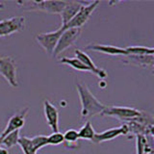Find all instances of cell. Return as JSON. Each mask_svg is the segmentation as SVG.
<instances>
[{
    "instance_id": "1",
    "label": "cell",
    "mask_w": 154,
    "mask_h": 154,
    "mask_svg": "<svg viewBox=\"0 0 154 154\" xmlns=\"http://www.w3.org/2000/svg\"><path fill=\"white\" fill-rule=\"evenodd\" d=\"M76 89L78 91L81 102V118L82 119H88L94 116L101 115L105 109L106 105L93 94L85 83H77Z\"/></svg>"
},
{
    "instance_id": "4",
    "label": "cell",
    "mask_w": 154,
    "mask_h": 154,
    "mask_svg": "<svg viewBox=\"0 0 154 154\" xmlns=\"http://www.w3.org/2000/svg\"><path fill=\"white\" fill-rule=\"evenodd\" d=\"M142 113V111H139L131 107H123V106H106L103 110L101 116L104 117H112L116 118L123 122H129L134 118L138 117Z\"/></svg>"
},
{
    "instance_id": "8",
    "label": "cell",
    "mask_w": 154,
    "mask_h": 154,
    "mask_svg": "<svg viewBox=\"0 0 154 154\" xmlns=\"http://www.w3.org/2000/svg\"><path fill=\"white\" fill-rule=\"evenodd\" d=\"M25 25L24 17H14L0 20V38L7 37L14 33L21 31Z\"/></svg>"
},
{
    "instance_id": "15",
    "label": "cell",
    "mask_w": 154,
    "mask_h": 154,
    "mask_svg": "<svg viewBox=\"0 0 154 154\" xmlns=\"http://www.w3.org/2000/svg\"><path fill=\"white\" fill-rule=\"evenodd\" d=\"M124 64L133 65L141 67H149L153 69L154 66V57L153 55H143V56H124L122 59Z\"/></svg>"
},
{
    "instance_id": "7",
    "label": "cell",
    "mask_w": 154,
    "mask_h": 154,
    "mask_svg": "<svg viewBox=\"0 0 154 154\" xmlns=\"http://www.w3.org/2000/svg\"><path fill=\"white\" fill-rule=\"evenodd\" d=\"M0 74L14 88L18 86L17 77V65L13 58L5 56L0 58Z\"/></svg>"
},
{
    "instance_id": "25",
    "label": "cell",
    "mask_w": 154,
    "mask_h": 154,
    "mask_svg": "<svg viewBox=\"0 0 154 154\" xmlns=\"http://www.w3.org/2000/svg\"><path fill=\"white\" fill-rule=\"evenodd\" d=\"M0 154H9V151L5 147L0 146Z\"/></svg>"
},
{
    "instance_id": "20",
    "label": "cell",
    "mask_w": 154,
    "mask_h": 154,
    "mask_svg": "<svg viewBox=\"0 0 154 154\" xmlns=\"http://www.w3.org/2000/svg\"><path fill=\"white\" fill-rule=\"evenodd\" d=\"M19 130L14 131L5 136L1 141H0V146H5V148H11L18 143L19 140Z\"/></svg>"
},
{
    "instance_id": "19",
    "label": "cell",
    "mask_w": 154,
    "mask_h": 154,
    "mask_svg": "<svg viewBox=\"0 0 154 154\" xmlns=\"http://www.w3.org/2000/svg\"><path fill=\"white\" fill-rule=\"evenodd\" d=\"M60 63L61 64L69 66L72 67V69H74L76 70H79V71H90V69H88V67H87L79 59H77L76 57H74V58H66V57L61 58Z\"/></svg>"
},
{
    "instance_id": "26",
    "label": "cell",
    "mask_w": 154,
    "mask_h": 154,
    "mask_svg": "<svg viewBox=\"0 0 154 154\" xmlns=\"http://www.w3.org/2000/svg\"><path fill=\"white\" fill-rule=\"evenodd\" d=\"M2 6H3V4H2L1 2H0V9H1V7H2Z\"/></svg>"
},
{
    "instance_id": "14",
    "label": "cell",
    "mask_w": 154,
    "mask_h": 154,
    "mask_svg": "<svg viewBox=\"0 0 154 154\" xmlns=\"http://www.w3.org/2000/svg\"><path fill=\"white\" fill-rule=\"evenodd\" d=\"M83 4L84 2L81 1H66L64 9L60 14L62 17V27H65L75 17Z\"/></svg>"
},
{
    "instance_id": "10",
    "label": "cell",
    "mask_w": 154,
    "mask_h": 154,
    "mask_svg": "<svg viewBox=\"0 0 154 154\" xmlns=\"http://www.w3.org/2000/svg\"><path fill=\"white\" fill-rule=\"evenodd\" d=\"M122 135H124V136L125 135H128V127L125 123L122 124L119 127L111 128L108 130H105V131L101 133H96L93 140V143H100L112 141V140L119 136H122Z\"/></svg>"
},
{
    "instance_id": "18",
    "label": "cell",
    "mask_w": 154,
    "mask_h": 154,
    "mask_svg": "<svg viewBox=\"0 0 154 154\" xmlns=\"http://www.w3.org/2000/svg\"><path fill=\"white\" fill-rule=\"evenodd\" d=\"M95 130L93 127V125L90 122H87L83 126H82L79 131H78V136H79V140H86V141H91L95 136Z\"/></svg>"
},
{
    "instance_id": "5",
    "label": "cell",
    "mask_w": 154,
    "mask_h": 154,
    "mask_svg": "<svg viewBox=\"0 0 154 154\" xmlns=\"http://www.w3.org/2000/svg\"><path fill=\"white\" fill-rule=\"evenodd\" d=\"M80 35H81V28L65 29L59 38V42L57 43V46L54 52H53L52 56L54 58H57L62 52H64L67 48L71 47L77 42Z\"/></svg>"
},
{
    "instance_id": "11",
    "label": "cell",
    "mask_w": 154,
    "mask_h": 154,
    "mask_svg": "<svg viewBox=\"0 0 154 154\" xmlns=\"http://www.w3.org/2000/svg\"><path fill=\"white\" fill-rule=\"evenodd\" d=\"M43 110L48 126L52 129L53 132H59V112L57 107L50 101L45 100Z\"/></svg>"
},
{
    "instance_id": "16",
    "label": "cell",
    "mask_w": 154,
    "mask_h": 154,
    "mask_svg": "<svg viewBox=\"0 0 154 154\" xmlns=\"http://www.w3.org/2000/svg\"><path fill=\"white\" fill-rule=\"evenodd\" d=\"M135 137H136L137 154H147L152 151V144L149 143L148 136H146V135H137Z\"/></svg>"
},
{
    "instance_id": "13",
    "label": "cell",
    "mask_w": 154,
    "mask_h": 154,
    "mask_svg": "<svg viewBox=\"0 0 154 154\" xmlns=\"http://www.w3.org/2000/svg\"><path fill=\"white\" fill-rule=\"evenodd\" d=\"M86 50L90 51H96L103 53V54H108V55H122V56H126L127 53L125 48H122L119 46L115 45H99V43H91V45H88L86 46Z\"/></svg>"
},
{
    "instance_id": "12",
    "label": "cell",
    "mask_w": 154,
    "mask_h": 154,
    "mask_svg": "<svg viewBox=\"0 0 154 154\" xmlns=\"http://www.w3.org/2000/svg\"><path fill=\"white\" fill-rule=\"evenodd\" d=\"M74 53H75V57L77 59H79L87 67H88L91 73H94L100 79H105L106 77H107L106 71L103 69H99V67L96 66L94 65V63L93 62V60H91L89 57V55L86 54L84 51H82L80 49H75Z\"/></svg>"
},
{
    "instance_id": "23",
    "label": "cell",
    "mask_w": 154,
    "mask_h": 154,
    "mask_svg": "<svg viewBox=\"0 0 154 154\" xmlns=\"http://www.w3.org/2000/svg\"><path fill=\"white\" fill-rule=\"evenodd\" d=\"M31 139V143L32 146L36 151L40 150L41 148L43 146H48L47 143V136H43V135H37V136L30 138Z\"/></svg>"
},
{
    "instance_id": "22",
    "label": "cell",
    "mask_w": 154,
    "mask_h": 154,
    "mask_svg": "<svg viewBox=\"0 0 154 154\" xmlns=\"http://www.w3.org/2000/svg\"><path fill=\"white\" fill-rule=\"evenodd\" d=\"M78 140H79L78 131L75 129H69L64 134V143H66V146H76V143Z\"/></svg>"
},
{
    "instance_id": "9",
    "label": "cell",
    "mask_w": 154,
    "mask_h": 154,
    "mask_svg": "<svg viewBox=\"0 0 154 154\" xmlns=\"http://www.w3.org/2000/svg\"><path fill=\"white\" fill-rule=\"evenodd\" d=\"M28 112H29L28 107H25L19 111V112H17V114L12 116V118L8 120L6 127H5V129L2 131V133L0 134V141H1L5 136H7L8 134L12 133L14 131H17V130H19L21 127L24 126Z\"/></svg>"
},
{
    "instance_id": "17",
    "label": "cell",
    "mask_w": 154,
    "mask_h": 154,
    "mask_svg": "<svg viewBox=\"0 0 154 154\" xmlns=\"http://www.w3.org/2000/svg\"><path fill=\"white\" fill-rule=\"evenodd\" d=\"M127 55L130 56H143V55H153L154 49L151 47L142 46V45H133L125 48Z\"/></svg>"
},
{
    "instance_id": "3",
    "label": "cell",
    "mask_w": 154,
    "mask_h": 154,
    "mask_svg": "<svg viewBox=\"0 0 154 154\" xmlns=\"http://www.w3.org/2000/svg\"><path fill=\"white\" fill-rule=\"evenodd\" d=\"M99 1H93V2H84L80 10L75 14V17L66 24L64 29L69 28H81L84 24L89 20L91 14L94 13V10L97 8L99 5Z\"/></svg>"
},
{
    "instance_id": "24",
    "label": "cell",
    "mask_w": 154,
    "mask_h": 154,
    "mask_svg": "<svg viewBox=\"0 0 154 154\" xmlns=\"http://www.w3.org/2000/svg\"><path fill=\"white\" fill-rule=\"evenodd\" d=\"M64 143V134L61 132H53L51 135L47 136L48 146H58Z\"/></svg>"
},
{
    "instance_id": "6",
    "label": "cell",
    "mask_w": 154,
    "mask_h": 154,
    "mask_svg": "<svg viewBox=\"0 0 154 154\" xmlns=\"http://www.w3.org/2000/svg\"><path fill=\"white\" fill-rule=\"evenodd\" d=\"M65 29L62 26L56 31L49 33H41L36 36V41L49 55H52L59 42V38Z\"/></svg>"
},
{
    "instance_id": "2",
    "label": "cell",
    "mask_w": 154,
    "mask_h": 154,
    "mask_svg": "<svg viewBox=\"0 0 154 154\" xmlns=\"http://www.w3.org/2000/svg\"><path fill=\"white\" fill-rule=\"evenodd\" d=\"M66 1H28L18 2L25 7L26 11H40L52 14H60Z\"/></svg>"
},
{
    "instance_id": "21",
    "label": "cell",
    "mask_w": 154,
    "mask_h": 154,
    "mask_svg": "<svg viewBox=\"0 0 154 154\" xmlns=\"http://www.w3.org/2000/svg\"><path fill=\"white\" fill-rule=\"evenodd\" d=\"M18 146H20L21 150L23 154H36L37 151L34 149L32 143H31V139L28 137H20L18 140Z\"/></svg>"
},
{
    "instance_id": "27",
    "label": "cell",
    "mask_w": 154,
    "mask_h": 154,
    "mask_svg": "<svg viewBox=\"0 0 154 154\" xmlns=\"http://www.w3.org/2000/svg\"><path fill=\"white\" fill-rule=\"evenodd\" d=\"M147 154H154V153H153V151H151V152H149V153H147Z\"/></svg>"
}]
</instances>
